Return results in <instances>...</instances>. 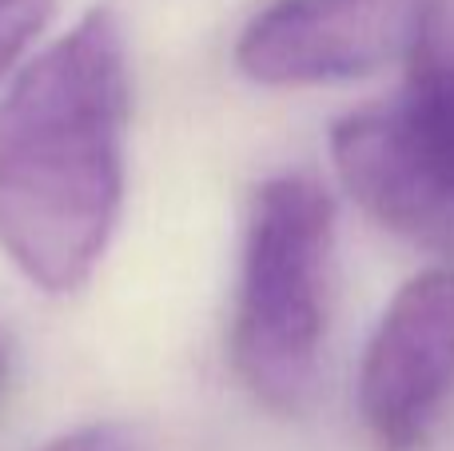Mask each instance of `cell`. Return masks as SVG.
Wrapping results in <instances>:
<instances>
[{
    "instance_id": "ba28073f",
    "label": "cell",
    "mask_w": 454,
    "mask_h": 451,
    "mask_svg": "<svg viewBox=\"0 0 454 451\" xmlns=\"http://www.w3.org/2000/svg\"><path fill=\"white\" fill-rule=\"evenodd\" d=\"M40 451H144V447L120 423H88V428L68 431V436H60L56 444H48Z\"/></svg>"
},
{
    "instance_id": "7a4b0ae2",
    "label": "cell",
    "mask_w": 454,
    "mask_h": 451,
    "mask_svg": "<svg viewBox=\"0 0 454 451\" xmlns=\"http://www.w3.org/2000/svg\"><path fill=\"white\" fill-rule=\"evenodd\" d=\"M335 204L311 176H275L255 192L243 240L231 360L251 396L299 412L319 380Z\"/></svg>"
},
{
    "instance_id": "6da1fadb",
    "label": "cell",
    "mask_w": 454,
    "mask_h": 451,
    "mask_svg": "<svg viewBox=\"0 0 454 451\" xmlns=\"http://www.w3.org/2000/svg\"><path fill=\"white\" fill-rule=\"evenodd\" d=\"M128 116V36L108 4L32 56L0 100V248L44 292H76L108 252Z\"/></svg>"
},
{
    "instance_id": "9c48e42d",
    "label": "cell",
    "mask_w": 454,
    "mask_h": 451,
    "mask_svg": "<svg viewBox=\"0 0 454 451\" xmlns=\"http://www.w3.org/2000/svg\"><path fill=\"white\" fill-rule=\"evenodd\" d=\"M4 380H8V344L0 336V388H4Z\"/></svg>"
},
{
    "instance_id": "5b68a950",
    "label": "cell",
    "mask_w": 454,
    "mask_h": 451,
    "mask_svg": "<svg viewBox=\"0 0 454 451\" xmlns=\"http://www.w3.org/2000/svg\"><path fill=\"white\" fill-rule=\"evenodd\" d=\"M331 156L343 188L383 228L454 256V152L403 96L339 120Z\"/></svg>"
},
{
    "instance_id": "277c9868",
    "label": "cell",
    "mask_w": 454,
    "mask_h": 451,
    "mask_svg": "<svg viewBox=\"0 0 454 451\" xmlns=\"http://www.w3.org/2000/svg\"><path fill=\"white\" fill-rule=\"evenodd\" d=\"M454 400V268L399 288L359 368V412L383 451L431 444Z\"/></svg>"
},
{
    "instance_id": "3957f363",
    "label": "cell",
    "mask_w": 454,
    "mask_h": 451,
    "mask_svg": "<svg viewBox=\"0 0 454 451\" xmlns=\"http://www.w3.org/2000/svg\"><path fill=\"white\" fill-rule=\"evenodd\" d=\"M434 0H275L235 44L243 76L271 88L331 84L411 60Z\"/></svg>"
},
{
    "instance_id": "52a82bcc",
    "label": "cell",
    "mask_w": 454,
    "mask_h": 451,
    "mask_svg": "<svg viewBox=\"0 0 454 451\" xmlns=\"http://www.w3.org/2000/svg\"><path fill=\"white\" fill-rule=\"evenodd\" d=\"M52 8H56V0H0V76L40 36Z\"/></svg>"
},
{
    "instance_id": "8992f818",
    "label": "cell",
    "mask_w": 454,
    "mask_h": 451,
    "mask_svg": "<svg viewBox=\"0 0 454 451\" xmlns=\"http://www.w3.org/2000/svg\"><path fill=\"white\" fill-rule=\"evenodd\" d=\"M403 100L454 152V0H434V12L407 60Z\"/></svg>"
}]
</instances>
